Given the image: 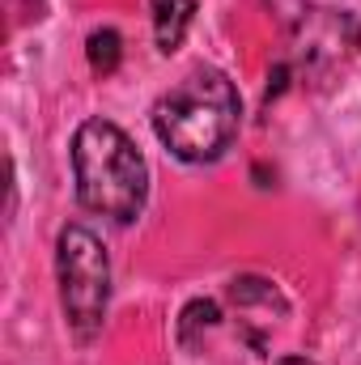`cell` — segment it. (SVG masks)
<instances>
[{
  "label": "cell",
  "mask_w": 361,
  "mask_h": 365,
  "mask_svg": "<svg viewBox=\"0 0 361 365\" xmlns=\"http://www.w3.org/2000/svg\"><path fill=\"white\" fill-rule=\"evenodd\" d=\"M86 56H90L93 73L111 77V73L119 68V60H123V38H119L111 26H102V30H93L90 38H86Z\"/></svg>",
  "instance_id": "cell-5"
},
{
  "label": "cell",
  "mask_w": 361,
  "mask_h": 365,
  "mask_svg": "<svg viewBox=\"0 0 361 365\" xmlns=\"http://www.w3.org/2000/svg\"><path fill=\"white\" fill-rule=\"evenodd\" d=\"M73 179L77 200L115 225H132L149 200V166L141 149L128 140V132L115 128L111 119H86L77 128Z\"/></svg>",
  "instance_id": "cell-2"
},
{
  "label": "cell",
  "mask_w": 361,
  "mask_h": 365,
  "mask_svg": "<svg viewBox=\"0 0 361 365\" xmlns=\"http://www.w3.org/2000/svg\"><path fill=\"white\" fill-rule=\"evenodd\" d=\"M191 13H195V0H153V34H158V47L166 56L183 43Z\"/></svg>",
  "instance_id": "cell-4"
},
{
  "label": "cell",
  "mask_w": 361,
  "mask_h": 365,
  "mask_svg": "<svg viewBox=\"0 0 361 365\" xmlns=\"http://www.w3.org/2000/svg\"><path fill=\"white\" fill-rule=\"evenodd\" d=\"M56 276H60V306L81 344H90L106 323L111 306V259L86 225H64L56 242Z\"/></svg>",
  "instance_id": "cell-3"
},
{
  "label": "cell",
  "mask_w": 361,
  "mask_h": 365,
  "mask_svg": "<svg viewBox=\"0 0 361 365\" xmlns=\"http://www.w3.org/2000/svg\"><path fill=\"white\" fill-rule=\"evenodd\" d=\"M243 102L225 73L195 68L175 90H166L153 106V132L179 162H213L238 136Z\"/></svg>",
  "instance_id": "cell-1"
},
{
  "label": "cell",
  "mask_w": 361,
  "mask_h": 365,
  "mask_svg": "<svg viewBox=\"0 0 361 365\" xmlns=\"http://www.w3.org/2000/svg\"><path fill=\"white\" fill-rule=\"evenodd\" d=\"M195 323L213 327V323H217V306H213V302H191V306L183 310V340L191 336V327H195Z\"/></svg>",
  "instance_id": "cell-6"
}]
</instances>
